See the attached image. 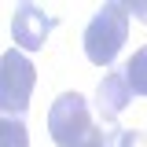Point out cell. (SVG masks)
<instances>
[{
    "label": "cell",
    "mask_w": 147,
    "mask_h": 147,
    "mask_svg": "<svg viewBox=\"0 0 147 147\" xmlns=\"http://www.w3.org/2000/svg\"><path fill=\"white\" fill-rule=\"evenodd\" d=\"M132 103V88H129L125 81V66L121 70L107 74L103 81H99V88H96V114H99V121L103 125H114L118 121V114Z\"/></svg>",
    "instance_id": "cell-5"
},
{
    "label": "cell",
    "mask_w": 147,
    "mask_h": 147,
    "mask_svg": "<svg viewBox=\"0 0 147 147\" xmlns=\"http://www.w3.org/2000/svg\"><path fill=\"white\" fill-rule=\"evenodd\" d=\"M33 81H37L33 63L18 48H7L4 59H0V110H4V118H22L26 114Z\"/></svg>",
    "instance_id": "cell-3"
},
{
    "label": "cell",
    "mask_w": 147,
    "mask_h": 147,
    "mask_svg": "<svg viewBox=\"0 0 147 147\" xmlns=\"http://www.w3.org/2000/svg\"><path fill=\"white\" fill-rule=\"evenodd\" d=\"M52 30H55V18L48 11H40L37 4H15V11H11V40L18 48H26V52L44 48Z\"/></svg>",
    "instance_id": "cell-4"
},
{
    "label": "cell",
    "mask_w": 147,
    "mask_h": 147,
    "mask_svg": "<svg viewBox=\"0 0 147 147\" xmlns=\"http://www.w3.org/2000/svg\"><path fill=\"white\" fill-rule=\"evenodd\" d=\"M0 147H30L26 121L22 118H4L0 121Z\"/></svg>",
    "instance_id": "cell-7"
},
{
    "label": "cell",
    "mask_w": 147,
    "mask_h": 147,
    "mask_svg": "<svg viewBox=\"0 0 147 147\" xmlns=\"http://www.w3.org/2000/svg\"><path fill=\"white\" fill-rule=\"evenodd\" d=\"M125 81L132 96H147V44L140 52H132V59L125 63Z\"/></svg>",
    "instance_id": "cell-6"
},
{
    "label": "cell",
    "mask_w": 147,
    "mask_h": 147,
    "mask_svg": "<svg viewBox=\"0 0 147 147\" xmlns=\"http://www.w3.org/2000/svg\"><path fill=\"white\" fill-rule=\"evenodd\" d=\"M125 37H129V4H118V0L103 4L92 15L88 30H85V55H88V63L110 66L118 59V52H121Z\"/></svg>",
    "instance_id": "cell-1"
},
{
    "label": "cell",
    "mask_w": 147,
    "mask_h": 147,
    "mask_svg": "<svg viewBox=\"0 0 147 147\" xmlns=\"http://www.w3.org/2000/svg\"><path fill=\"white\" fill-rule=\"evenodd\" d=\"M118 147H147L144 136L136 132V129H121V140H118Z\"/></svg>",
    "instance_id": "cell-9"
},
{
    "label": "cell",
    "mask_w": 147,
    "mask_h": 147,
    "mask_svg": "<svg viewBox=\"0 0 147 147\" xmlns=\"http://www.w3.org/2000/svg\"><path fill=\"white\" fill-rule=\"evenodd\" d=\"M118 140H121V129H114V125H99L81 147H118Z\"/></svg>",
    "instance_id": "cell-8"
},
{
    "label": "cell",
    "mask_w": 147,
    "mask_h": 147,
    "mask_svg": "<svg viewBox=\"0 0 147 147\" xmlns=\"http://www.w3.org/2000/svg\"><path fill=\"white\" fill-rule=\"evenodd\" d=\"M129 15H136L140 22H147V4H136V0H132V4H129Z\"/></svg>",
    "instance_id": "cell-10"
},
{
    "label": "cell",
    "mask_w": 147,
    "mask_h": 147,
    "mask_svg": "<svg viewBox=\"0 0 147 147\" xmlns=\"http://www.w3.org/2000/svg\"><path fill=\"white\" fill-rule=\"evenodd\" d=\"M48 132H52L55 147H81L92 132V110L85 103V96L77 92H63L48 110Z\"/></svg>",
    "instance_id": "cell-2"
}]
</instances>
